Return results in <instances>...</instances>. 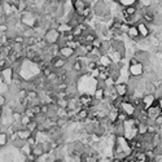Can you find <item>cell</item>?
Returning a JSON list of instances; mask_svg holds the SVG:
<instances>
[{"label": "cell", "instance_id": "21", "mask_svg": "<svg viewBox=\"0 0 162 162\" xmlns=\"http://www.w3.org/2000/svg\"><path fill=\"white\" fill-rule=\"evenodd\" d=\"M12 147L14 148V149H21L25 144H26V140H23V139H20V138H17V139H14L12 143Z\"/></svg>", "mask_w": 162, "mask_h": 162}, {"label": "cell", "instance_id": "23", "mask_svg": "<svg viewBox=\"0 0 162 162\" xmlns=\"http://www.w3.org/2000/svg\"><path fill=\"white\" fill-rule=\"evenodd\" d=\"M23 162H39V158L37 156H34L32 153H29V155L23 156Z\"/></svg>", "mask_w": 162, "mask_h": 162}, {"label": "cell", "instance_id": "27", "mask_svg": "<svg viewBox=\"0 0 162 162\" xmlns=\"http://www.w3.org/2000/svg\"><path fill=\"white\" fill-rule=\"evenodd\" d=\"M155 162H162V153L155 155Z\"/></svg>", "mask_w": 162, "mask_h": 162}, {"label": "cell", "instance_id": "2", "mask_svg": "<svg viewBox=\"0 0 162 162\" xmlns=\"http://www.w3.org/2000/svg\"><path fill=\"white\" fill-rule=\"evenodd\" d=\"M119 110H121L122 113H125L127 117H135L136 115V110H138V108H136L131 101H123V103L121 104V108H119Z\"/></svg>", "mask_w": 162, "mask_h": 162}, {"label": "cell", "instance_id": "17", "mask_svg": "<svg viewBox=\"0 0 162 162\" xmlns=\"http://www.w3.org/2000/svg\"><path fill=\"white\" fill-rule=\"evenodd\" d=\"M9 143H11V140H9V135H8V132L0 131V147L5 148Z\"/></svg>", "mask_w": 162, "mask_h": 162}, {"label": "cell", "instance_id": "6", "mask_svg": "<svg viewBox=\"0 0 162 162\" xmlns=\"http://www.w3.org/2000/svg\"><path fill=\"white\" fill-rule=\"evenodd\" d=\"M152 56L153 55L149 52V51H147V49H138V48H136L135 52H134V57L138 60L139 62H141V64L149 61Z\"/></svg>", "mask_w": 162, "mask_h": 162}, {"label": "cell", "instance_id": "18", "mask_svg": "<svg viewBox=\"0 0 162 162\" xmlns=\"http://www.w3.org/2000/svg\"><path fill=\"white\" fill-rule=\"evenodd\" d=\"M14 160H16V156L13 152H4L2 158H0L2 162H14Z\"/></svg>", "mask_w": 162, "mask_h": 162}, {"label": "cell", "instance_id": "28", "mask_svg": "<svg viewBox=\"0 0 162 162\" xmlns=\"http://www.w3.org/2000/svg\"><path fill=\"white\" fill-rule=\"evenodd\" d=\"M156 104L162 109V96H160V97H157V101H156Z\"/></svg>", "mask_w": 162, "mask_h": 162}, {"label": "cell", "instance_id": "25", "mask_svg": "<svg viewBox=\"0 0 162 162\" xmlns=\"http://www.w3.org/2000/svg\"><path fill=\"white\" fill-rule=\"evenodd\" d=\"M22 113H18V112H16V110H13V113H12V119H13V122H20L21 121V118H22Z\"/></svg>", "mask_w": 162, "mask_h": 162}, {"label": "cell", "instance_id": "26", "mask_svg": "<svg viewBox=\"0 0 162 162\" xmlns=\"http://www.w3.org/2000/svg\"><path fill=\"white\" fill-rule=\"evenodd\" d=\"M30 121H31V118H30V117H27L26 114H23V115H22V118H21V121H20V122H21V123H22V125H23L25 127H26V126H27V125L30 123Z\"/></svg>", "mask_w": 162, "mask_h": 162}, {"label": "cell", "instance_id": "12", "mask_svg": "<svg viewBox=\"0 0 162 162\" xmlns=\"http://www.w3.org/2000/svg\"><path fill=\"white\" fill-rule=\"evenodd\" d=\"M60 56L69 60L73 56H75V49L69 47V46H62V47H60Z\"/></svg>", "mask_w": 162, "mask_h": 162}, {"label": "cell", "instance_id": "16", "mask_svg": "<svg viewBox=\"0 0 162 162\" xmlns=\"http://www.w3.org/2000/svg\"><path fill=\"white\" fill-rule=\"evenodd\" d=\"M157 87L153 84V82L145 81L144 82V93H156Z\"/></svg>", "mask_w": 162, "mask_h": 162}, {"label": "cell", "instance_id": "14", "mask_svg": "<svg viewBox=\"0 0 162 162\" xmlns=\"http://www.w3.org/2000/svg\"><path fill=\"white\" fill-rule=\"evenodd\" d=\"M31 153L34 156H37L38 158H40L42 156H44V149H43V144L42 143H37L35 145L31 147Z\"/></svg>", "mask_w": 162, "mask_h": 162}, {"label": "cell", "instance_id": "13", "mask_svg": "<svg viewBox=\"0 0 162 162\" xmlns=\"http://www.w3.org/2000/svg\"><path fill=\"white\" fill-rule=\"evenodd\" d=\"M161 108L157 105V104H155V105H152L147 112H148V117H149V119H153V121H155V119L161 114Z\"/></svg>", "mask_w": 162, "mask_h": 162}, {"label": "cell", "instance_id": "20", "mask_svg": "<svg viewBox=\"0 0 162 162\" xmlns=\"http://www.w3.org/2000/svg\"><path fill=\"white\" fill-rule=\"evenodd\" d=\"M145 134H148V123L147 122H139V125H138V135L144 136Z\"/></svg>", "mask_w": 162, "mask_h": 162}, {"label": "cell", "instance_id": "9", "mask_svg": "<svg viewBox=\"0 0 162 162\" xmlns=\"http://www.w3.org/2000/svg\"><path fill=\"white\" fill-rule=\"evenodd\" d=\"M141 101H143V108L145 110H148L152 105L156 104L157 97H156L155 93H144L143 97H141Z\"/></svg>", "mask_w": 162, "mask_h": 162}, {"label": "cell", "instance_id": "4", "mask_svg": "<svg viewBox=\"0 0 162 162\" xmlns=\"http://www.w3.org/2000/svg\"><path fill=\"white\" fill-rule=\"evenodd\" d=\"M66 62H67L66 58H64V57H61V56H56V57L52 58V61L49 62V66L53 69V71H58V70L65 69Z\"/></svg>", "mask_w": 162, "mask_h": 162}, {"label": "cell", "instance_id": "22", "mask_svg": "<svg viewBox=\"0 0 162 162\" xmlns=\"http://www.w3.org/2000/svg\"><path fill=\"white\" fill-rule=\"evenodd\" d=\"M38 127H39V123L35 121V119H31L30 123L26 126V129L34 134V132H37V131H38Z\"/></svg>", "mask_w": 162, "mask_h": 162}, {"label": "cell", "instance_id": "29", "mask_svg": "<svg viewBox=\"0 0 162 162\" xmlns=\"http://www.w3.org/2000/svg\"><path fill=\"white\" fill-rule=\"evenodd\" d=\"M2 113H3V108L0 106V117H2Z\"/></svg>", "mask_w": 162, "mask_h": 162}, {"label": "cell", "instance_id": "11", "mask_svg": "<svg viewBox=\"0 0 162 162\" xmlns=\"http://www.w3.org/2000/svg\"><path fill=\"white\" fill-rule=\"evenodd\" d=\"M114 87H115L118 96H126V95H129V92H130V87L126 82H117L114 84Z\"/></svg>", "mask_w": 162, "mask_h": 162}, {"label": "cell", "instance_id": "5", "mask_svg": "<svg viewBox=\"0 0 162 162\" xmlns=\"http://www.w3.org/2000/svg\"><path fill=\"white\" fill-rule=\"evenodd\" d=\"M71 5H73V9H74L75 13L82 14L83 11L92 4H91L90 0H71Z\"/></svg>", "mask_w": 162, "mask_h": 162}, {"label": "cell", "instance_id": "10", "mask_svg": "<svg viewBox=\"0 0 162 162\" xmlns=\"http://www.w3.org/2000/svg\"><path fill=\"white\" fill-rule=\"evenodd\" d=\"M126 35L130 40L135 42V43H138V42L141 39V37L139 35V30H138V26H136V25H130V27H129V30H127Z\"/></svg>", "mask_w": 162, "mask_h": 162}, {"label": "cell", "instance_id": "24", "mask_svg": "<svg viewBox=\"0 0 162 162\" xmlns=\"http://www.w3.org/2000/svg\"><path fill=\"white\" fill-rule=\"evenodd\" d=\"M7 104H8L7 95H5V93H0V106L4 108V106H7Z\"/></svg>", "mask_w": 162, "mask_h": 162}, {"label": "cell", "instance_id": "1", "mask_svg": "<svg viewBox=\"0 0 162 162\" xmlns=\"http://www.w3.org/2000/svg\"><path fill=\"white\" fill-rule=\"evenodd\" d=\"M60 37H61V32L58 31V29H56V27H51V29H48V30L46 31V35H44L43 39L51 46V44H56V43H58Z\"/></svg>", "mask_w": 162, "mask_h": 162}, {"label": "cell", "instance_id": "19", "mask_svg": "<svg viewBox=\"0 0 162 162\" xmlns=\"http://www.w3.org/2000/svg\"><path fill=\"white\" fill-rule=\"evenodd\" d=\"M31 135H32V132L29 131L26 127H25V129H22V130H18V131H17V136H18L20 139H23V140H27Z\"/></svg>", "mask_w": 162, "mask_h": 162}, {"label": "cell", "instance_id": "8", "mask_svg": "<svg viewBox=\"0 0 162 162\" xmlns=\"http://www.w3.org/2000/svg\"><path fill=\"white\" fill-rule=\"evenodd\" d=\"M136 26H138V30H139V35L141 38H149L152 35V30L149 27V23H147L145 21H140L136 23Z\"/></svg>", "mask_w": 162, "mask_h": 162}, {"label": "cell", "instance_id": "3", "mask_svg": "<svg viewBox=\"0 0 162 162\" xmlns=\"http://www.w3.org/2000/svg\"><path fill=\"white\" fill-rule=\"evenodd\" d=\"M78 100H79L81 105L86 106V108H92L93 103H95V97H93L92 93H88V92H82L78 96Z\"/></svg>", "mask_w": 162, "mask_h": 162}, {"label": "cell", "instance_id": "7", "mask_svg": "<svg viewBox=\"0 0 162 162\" xmlns=\"http://www.w3.org/2000/svg\"><path fill=\"white\" fill-rule=\"evenodd\" d=\"M127 69H129V74L132 75V76H138V78H140V76L144 75V65L141 62H136L134 65H129L127 66Z\"/></svg>", "mask_w": 162, "mask_h": 162}, {"label": "cell", "instance_id": "15", "mask_svg": "<svg viewBox=\"0 0 162 162\" xmlns=\"http://www.w3.org/2000/svg\"><path fill=\"white\" fill-rule=\"evenodd\" d=\"M112 64H113V60L110 58L109 55H101V56L99 57V65H103V66L109 67Z\"/></svg>", "mask_w": 162, "mask_h": 162}]
</instances>
